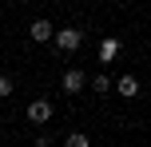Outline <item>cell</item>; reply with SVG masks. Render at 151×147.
Masks as SVG:
<instances>
[{"label":"cell","instance_id":"obj_1","mask_svg":"<svg viewBox=\"0 0 151 147\" xmlns=\"http://www.w3.org/2000/svg\"><path fill=\"white\" fill-rule=\"evenodd\" d=\"M52 111H56V108H52L48 100H32L24 115H28V123H48V119H52Z\"/></svg>","mask_w":151,"mask_h":147},{"label":"cell","instance_id":"obj_2","mask_svg":"<svg viewBox=\"0 0 151 147\" xmlns=\"http://www.w3.org/2000/svg\"><path fill=\"white\" fill-rule=\"evenodd\" d=\"M52 40H56V44L64 48V52H76V48H80V40H83V36H80V28H72V24H68V28H60V32H56Z\"/></svg>","mask_w":151,"mask_h":147},{"label":"cell","instance_id":"obj_3","mask_svg":"<svg viewBox=\"0 0 151 147\" xmlns=\"http://www.w3.org/2000/svg\"><path fill=\"white\" fill-rule=\"evenodd\" d=\"M60 84H64V92H68V95H76V92H83V84H88V76H83L80 68H68Z\"/></svg>","mask_w":151,"mask_h":147},{"label":"cell","instance_id":"obj_4","mask_svg":"<svg viewBox=\"0 0 151 147\" xmlns=\"http://www.w3.org/2000/svg\"><path fill=\"white\" fill-rule=\"evenodd\" d=\"M28 36L36 40V44H48V40L56 36V28H52V24L44 20V16H40V20H32V28H28Z\"/></svg>","mask_w":151,"mask_h":147},{"label":"cell","instance_id":"obj_5","mask_svg":"<svg viewBox=\"0 0 151 147\" xmlns=\"http://www.w3.org/2000/svg\"><path fill=\"white\" fill-rule=\"evenodd\" d=\"M115 92H119L123 100H131V95H139V80H135V76H127V72H123V76L115 80Z\"/></svg>","mask_w":151,"mask_h":147},{"label":"cell","instance_id":"obj_6","mask_svg":"<svg viewBox=\"0 0 151 147\" xmlns=\"http://www.w3.org/2000/svg\"><path fill=\"white\" fill-rule=\"evenodd\" d=\"M115 56H119V40H115V36H107V40H99V60H104V64H111Z\"/></svg>","mask_w":151,"mask_h":147},{"label":"cell","instance_id":"obj_7","mask_svg":"<svg viewBox=\"0 0 151 147\" xmlns=\"http://www.w3.org/2000/svg\"><path fill=\"white\" fill-rule=\"evenodd\" d=\"M64 147H91V135H83V131H72L68 139H64Z\"/></svg>","mask_w":151,"mask_h":147},{"label":"cell","instance_id":"obj_8","mask_svg":"<svg viewBox=\"0 0 151 147\" xmlns=\"http://www.w3.org/2000/svg\"><path fill=\"white\" fill-rule=\"evenodd\" d=\"M91 87H96V95L111 92V76H91Z\"/></svg>","mask_w":151,"mask_h":147},{"label":"cell","instance_id":"obj_9","mask_svg":"<svg viewBox=\"0 0 151 147\" xmlns=\"http://www.w3.org/2000/svg\"><path fill=\"white\" fill-rule=\"evenodd\" d=\"M12 87H16L12 76H0V100H8V95H12Z\"/></svg>","mask_w":151,"mask_h":147}]
</instances>
